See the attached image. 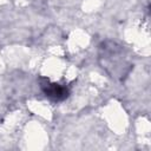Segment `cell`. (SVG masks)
Wrapping results in <instances>:
<instances>
[{"label":"cell","instance_id":"cell-1","mask_svg":"<svg viewBox=\"0 0 151 151\" xmlns=\"http://www.w3.org/2000/svg\"><path fill=\"white\" fill-rule=\"evenodd\" d=\"M46 93L50 96V97H53L54 99H64L66 96H67V91L66 88L59 86V85H51L46 88Z\"/></svg>","mask_w":151,"mask_h":151}]
</instances>
